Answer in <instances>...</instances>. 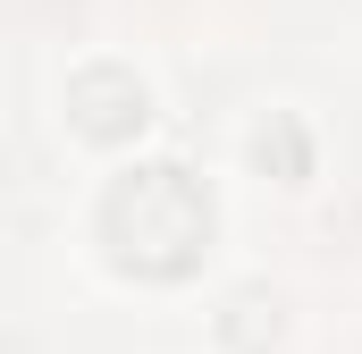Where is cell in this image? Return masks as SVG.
Returning a JSON list of instances; mask_svg holds the SVG:
<instances>
[{
    "label": "cell",
    "mask_w": 362,
    "mask_h": 354,
    "mask_svg": "<svg viewBox=\"0 0 362 354\" xmlns=\"http://www.w3.org/2000/svg\"><path fill=\"white\" fill-rule=\"evenodd\" d=\"M101 245L127 278H152L169 287L211 253V194L202 177L177 169V161H144L127 169L110 194H101Z\"/></svg>",
    "instance_id": "6da1fadb"
},
{
    "label": "cell",
    "mask_w": 362,
    "mask_h": 354,
    "mask_svg": "<svg viewBox=\"0 0 362 354\" xmlns=\"http://www.w3.org/2000/svg\"><path fill=\"white\" fill-rule=\"evenodd\" d=\"M68 127L85 135V144H135L144 127H152V93L135 68H118V59H93L68 76Z\"/></svg>",
    "instance_id": "7a4b0ae2"
},
{
    "label": "cell",
    "mask_w": 362,
    "mask_h": 354,
    "mask_svg": "<svg viewBox=\"0 0 362 354\" xmlns=\"http://www.w3.org/2000/svg\"><path fill=\"white\" fill-rule=\"evenodd\" d=\"M253 161L278 169L286 185H303V177H312V144H303V127H295V118H270V127L253 135Z\"/></svg>",
    "instance_id": "3957f363"
},
{
    "label": "cell",
    "mask_w": 362,
    "mask_h": 354,
    "mask_svg": "<svg viewBox=\"0 0 362 354\" xmlns=\"http://www.w3.org/2000/svg\"><path fill=\"white\" fill-rule=\"evenodd\" d=\"M219 338H228V346H245V354H262L278 338V304L270 295H236V304H228V321H219Z\"/></svg>",
    "instance_id": "277c9868"
}]
</instances>
